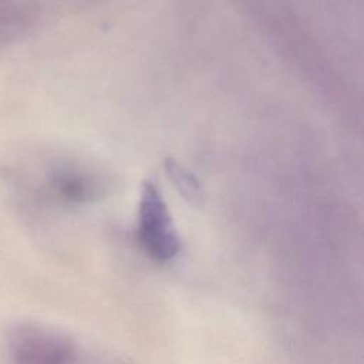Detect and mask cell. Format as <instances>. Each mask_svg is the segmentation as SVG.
Listing matches in <instances>:
<instances>
[{
  "mask_svg": "<svg viewBox=\"0 0 364 364\" xmlns=\"http://www.w3.org/2000/svg\"><path fill=\"white\" fill-rule=\"evenodd\" d=\"M166 172L169 178L172 179L175 188L179 191V193L189 202L198 203L202 200V189L200 183L196 181V178L183 166L176 164L175 161L169 159L166 162Z\"/></svg>",
  "mask_w": 364,
  "mask_h": 364,
  "instance_id": "4",
  "label": "cell"
},
{
  "mask_svg": "<svg viewBox=\"0 0 364 364\" xmlns=\"http://www.w3.org/2000/svg\"><path fill=\"white\" fill-rule=\"evenodd\" d=\"M138 239L145 253L158 263H169L181 252V237L168 205L152 181H145L138 203Z\"/></svg>",
  "mask_w": 364,
  "mask_h": 364,
  "instance_id": "1",
  "label": "cell"
},
{
  "mask_svg": "<svg viewBox=\"0 0 364 364\" xmlns=\"http://www.w3.org/2000/svg\"><path fill=\"white\" fill-rule=\"evenodd\" d=\"M13 364H77L74 341L60 330L40 323H18L7 334Z\"/></svg>",
  "mask_w": 364,
  "mask_h": 364,
  "instance_id": "2",
  "label": "cell"
},
{
  "mask_svg": "<svg viewBox=\"0 0 364 364\" xmlns=\"http://www.w3.org/2000/svg\"><path fill=\"white\" fill-rule=\"evenodd\" d=\"M46 189L53 199L61 203L80 205L102 196L105 182L85 169L63 165L48 173Z\"/></svg>",
  "mask_w": 364,
  "mask_h": 364,
  "instance_id": "3",
  "label": "cell"
}]
</instances>
